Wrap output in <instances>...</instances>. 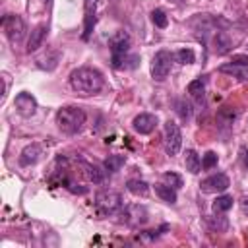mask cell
Returning <instances> with one entry per match:
<instances>
[{"mask_svg":"<svg viewBox=\"0 0 248 248\" xmlns=\"http://www.w3.org/2000/svg\"><path fill=\"white\" fill-rule=\"evenodd\" d=\"M70 85L79 95H95L103 89L105 79H103V74L99 70L83 66V68H78L70 74Z\"/></svg>","mask_w":248,"mask_h":248,"instance_id":"6da1fadb","label":"cell"},{"mask_svg":"<svg viewBox=\"0 0 248 248\" xmlns=\"http://www.w3.org/2000/svg\"><path fill=\"white\" fill-rule=\"evenodd\" d=\"M56 124H58V128L64 134L74 136V134H78L83 128V124H85V112H83V108L74 107V105L62 107L56 112Z\"/></svg>","mask_w":248,"mask_h":248,"instance_id":"7a4b0ae2","label":"cell"},{"mask_svg":"<svg viewBox=\"0 0 248 248\" xmlns=\"http://www.w3.org/2000/svg\"><path fill=\"white\" fill-rule=\"evenodd\" d=\"M122 207V196L112 190L97 192L95 196V209L99 215H112Z\"/></svg>","mask_w":248,"mask_h":248,"instance_id":"3957f363","label":"cell"},{"mask_svg":"<svg viewBox=\"0 0 248 248\" xmlns=\"http://www.w3.org/2000/svg\"><path fill=\"white\" fill-rule=\"evenodd\" d=\"M172 60H174V54H170L169 50H159V52H155V56L151 58V78H153L155 81L167 79V76L170 74Z\"/></svg>","mask_w":248,"mask_h":248,"instance_id":"277c9868","label":"cell"},{"mask_svg":"<svg viewBox=\"0 0 248 248\" xmlns=\"http://www.w3.org/2000/svg\"><path fill=\"white\" fill-rule=\"evenodd\" d=\"M2 29L8 37V41L16 46L17 43H21L23 35H25V23L19 16H14V14H8L2 17Z\"/></svg>","mask_w":248,"mask_h":248,"instance_id":"5b68a950","label":"cell"},{"mask_svg":"<svg viewBox=\"0 0 248 248\" xmlns=\"http://www.w3.org/2000/svg\"><path fill=\"white\" fill-rule=\"evenodd\" d=\"M182 147V134H180V128L174 120H167L165 122V151L169 157H174L178 155Z\"/></svg>","mask_w":248,"mask_h":248,"instance_id":"8992f818","label":"cell"},{"mask_svg":"<svg viewBox=\"0 0 248 248\" xmlns=\"http://www.w3.org/2000/svg\"><path fill=\"white\" fill-rule=\"evenodd\" d=\"M229 184L231 182H229V176L227 174L215 172V174H211V176H207V178H203L200 182V190L203 194H219V192H225L229 188Z\"/></svg>","mask_w":248,"mask_h":248,"instance_id":"52a82bcc","label":"cell"},{"mask_svg":"<svg viewBox=\"0 0 248 248\" xmlns=\"http://www.w3.org/2000/svg\"><path fill=\"white\" fill-rule=\"evenodd\" d=\"M14 107H16V110H17V114H21L23 118H29V116H33L35 110H37V101H35V97H33L31 93L23 91V93H19V95L16 97Z\"/></svg>","mask_w":248,"mask_h":248,"instance_id":"ba28073f","label":"cell"},{"mask_svg":"<svg viewBox=\"0 0 248 248\" xmlns=\"http://www.w3.org/2000/svg\"><path fill=\"white\" fill-rule=\"evenodd\" d=\"M97 4L99 0H85V16H83V41H87L97 23Z\"/></svg>","mask_w":248,"mask_h":248,"instance_id":"9c48e42d","label":"cell"},{"mask_svg":"<svg viewBox=\"0 0 248 248\" xmlns=\"http://www.w3.org/2000/svg\"><path fill=\"white\" fill-rule=\"evenodd\" d=\"M130 45H132V39H130V35L124 29L116 31L110 37V41H108V46H110V52L112 54H124V52H128L130 50Z\"/></svg>","mask_w":248,"mask_h":248,"instance_id":"30bf717a","label":"cell"},{"mask_svg":"<svg viewBox=\"0 0 248 248\" xmlns=\"http://www.w3.org/2000/svg\"><path fill=\"white\" fill-rule=\"evenodd\" d=\"M155 126H157V116L149 114V112H141L132 120V128L138 134H151L155 130Z\"/></svg>","mask_w":248,"mask_h":248,"instance_id":"8fae6325","label":"cell"},{"mask_svg":"<svg viewBox=\"0 0 248 248\" xmlns=\"http://www.w3.org/2000/svg\"><path fill=\"white\" fill-rule=\"evenodd\" d=\"M124 221L132 227L143 225L147 221V209L143 205H130L124 209Z\"/></svg>","mask_w":248,"mask_h":248,"instance_id":"7c38bea8","label":"cell"},{"mask_svg":"<svg viewBox=\"0 0 248 248\" xmlns=\"http://www.w3.org/2000/svg\"><path fill=\"white\" fill-rule=\"evenodd\" d=\"M46 31H48V25L46 23H39L37 27H33L29 39H27V52H35L39 46H43L45 43V37H46Z\"/></svg>","mask_w":248,"mask_h":248,"instance_id":"4fadbf2b","label":"cell"},{"mask_svg":"<svg viewBox=\"0 0 248 248\" xmlns=\"http://www.w3.org/2000/svg\"><path fill=\"white\" fill-rule=\"evenodd\" d=\"M110 62H112V68H116V70H134L140 64V56L138 54H130V52L112 54Z\"/></svg>","mask_w":248,"mask_h":248,"instance_id":"5bb4252c","label":"cell"},{"mask_svg":"<svg viewBox=\"0 0 248 248\" xmlns=\"http://www.w3.org/2000/svg\"><path fill=\"white\" fill-rule=\"evenodd\" d=\"M39 157H41V145L31 143L19 153V165L21 167H31V165H35L39 161Z\"/></svg>","mask_w":248,"mask_h":248,"instance_id":"9a60e30c","label":"cell"},{"mask_svg":"<svg viewBox=\"0 0 248 248\" xmlns=\"http://www.w3.org/2000/svg\"><path fill=\"white\" fill-rule=\"evenodd\" d=\"M231 46H232V41L225 31H217L213 35V50H215V54H227L231 50Z\"/></svg>","mask_w":248,"mask_h":248,"instance_id":"2e32d148","label":"cell"},{"mask_svg":"<svg viewBox=\"0 0 248 248\" xmlns=\"http://www.w3.org/2000/svg\"><path fill=\"white\" fill-rule=\"evenodd\" d=\"M79 167L83 169V172H85V176L89 178V182H93V184H101L103 180H105V172L97 167V165H89V163H79Z\"/></svg>","mask_w":248,"mask_h":248,"instance_id":"e0dca14e","label":"cell"},{"mask_svg":"<svg viewBox=\"0 0 248 248\" xmlns=\"http://www.w3.org/2000/svg\"><path fill=\"white\" fill-rule=\"evenodd\" d=\"M184 165H186V170L192 172V174H198L200 169H202V161L198 157V153L194 149H186L184 153Z\"/></svg>","mask_w":248,"mask_h":248,"instance_id":"ac0fdd59","label":"cell"},{"mask_svg":"<svg viewBox=\"0 0 248 248\" xmlns=\"http://www.w3.org/2000/svg\"><path fill=\"white\" fill-rule=\"evenodd\" d=\"M126 190L134 196H147L149 192V184L145 180H140V178H130L126 182Z\"/></svg>","mask_w":248,"mask_h":248,"instance_id":"d6986e66","label":"cell"},{"mask_svg":"<svg viewBox=\"0 0 248 248\" xmlns=\"http://www.w3.org/2000/svg\"><path fill=\"white\" fill-rule=\"evenodd\" d=\"M155 194H157L163 202H167V203H176V190L170 188V186L165 184V182L155 184Z\"/></svg>","mask_w":248,"mask_h":248,"instance_id":"ffe728a7","label":"cell"},{"mask_svg":"<svg viewBox=\"0 0 248 248\" xmlns=\"http://www.w3.org/2000/svg\"><path fill=\"white\" fill-rule=\"evenodd\" d=\"M188 93H190L198 103H202V101H203V93H205V76H203V78H198V79H194V81H190Z\"/></svg>","mask_w":248,"mask_h":248,"instance_id":"44dd1931","label":"cell"},{"mask_svg":"<svg viewBox=\"0 0 248 248\" xmlns=\"http://www.w3.org/2000/svg\"><path fill=\"white\" fill-rule=\"evenodd\" d=\"M231 207H232V196H217L215 202H213V205H211L213 213H225Z\"/></svg>","mask_w":248,"mask_h":248,"instance_id":"7402d4cb","label":"cell"},{"mask_svg":"<svg viewBox=\"0 0 248 248\" xmlns=\"http://www.w3.org/2000/svg\"><path fill=\"white\" fill-rule=\"evenodd\" d=\"M126 163V157L124 155H108L105 159V170L107 172H116L120 170V167Z\"/></svg>","mask_w":248,"mask_h":248,"instance_id":"603a6c76","label":"cell"},{"mask_svg":"<svg viewBox=\"0 0 248 248\" xmlns=\"http://www.w3.org/2000/svg\"><path fill=\"white\" fill-rule=\"evenodd\" d=\"M174 110H176V114L182 118V120H190L192 118V105L186 101V99H178V101H174Z\"/></svg>","mask_w":248,"mask_h":248,"instance_id":"cb8c5ba5","label":"cell"},{"mask_svg":"<svg viewBox=\"0 0 248 248\" xmlns=\"http://www.w3.org/2000/svg\"><path fill=\"white\" fill-rule=\"evenodd\" d=\"M174 60H176L178 64H192V62L196 60V54H194L192 48H180V50H176Z\"/></svg>","mask_w":248,"mask_h":248,"instance_id":"d4e9b609","label":"cell"},{"mask_svg":"<svg viewBox=\"0 0 248 248\" xmlns=\"http://www.w3.org/2000/svg\"><path fill=\"white\" fill-rule=\"evenodd\" d=\"M151 21L155 23V27H161V29H165L167 25H169V17H167V14L163 12V10H153L151 12Z\"/></svg>","mask_w":248,"mask_h":248,"instance_id":"484cf974","label":"cell"},{"mask_svg":"<svg viewBox=\"0 0 248 248\" xmlns=\"http://www.w3.org/2000/svg\"><path fill=\"white\" fill-rule=\"evenodd\" d=\"M219 72H223V74H232V76L238 78V79H246L244 70H238L236 64H223V66L219 68Z\"/></svg>","mask_w":248,"mask_h":248,"instance_id":"4316f807","label":"cell"},{"mask_svg":"<svg viewBox=\"0 0 248 248\" xmlns=\"http://www.w3.org/2000/svg\"><path fill=\"white\" fill-rule=\"evenodd\" d=\"M234 116H236V110H232L231 107H223L219 110V114H217V118H219L221 124H231L234 120Z\"/></svg>","mask_w":248,"mask_h":248,"instance_id":"83f0119b","label":"cell"},{"mask_svg":"<svg viewBox=\"0 0 248 248\" xmlns=\"http://www.w3.org/2000/svg\"><path fill=\"white\" fill-rule=\"evenodd\" d=\"M217 161H219L217 153H215V151H207V153L203 155V159H202V169L211 170L213 167H217Z\"/></svg>","mask_w":248,"mask_h":248,"instance_id":"f1b7e54d","label":"cell"},{"mask_svg":"<svg viewBox=\"0 0 248 248\" xmlns=\"http://www.w3.org/2000/svg\"><path fill=\"white\" fill-rule=\"evenodd\" d=\"M163 182L169 184V186L174 188V190H178V188L182 186V178H180L176 172H165V174H163Z\"/></svg>","mask_w":248,"mask_h":248,"instance_id":"f546056e","label":"cell"},{"mask_svg":"<svg viewBox=\"0 0 248 248\" xmlns=\"http://www.w3.org/2000/svg\"><path fill=\"white\" fill-rule=\"evenodd\" d=\"M209 225H211V229L217 231V232H223V231H227V227H229V223H227L225 217H217V219L209 221Z\"/></svg>","mask_w":248,"mask_h":248,"instance_id":"4dcf8cb0","label":"cell"},{"mask_svg":"<svg viewBox=\"0 0 248 248\" xmlns=\"http://www.w3.org/2000/svg\"><path fill=\"white\" fill-rule=\"evenodd\" d=\"M231 64H236V66L248 68V54H234V56L231 58Z\"/></svg>","mask_w":248,"mask_h":248,"instance_id":"1f68e13d","label":"cell"},{"mask_svg":"<svg viewBox=\"0 0 248 248\" xmlns=\"http://www.w3.org/2000/svg\"><path fill=\"white\" fill-rule=\"evenodd\" d=\"M66 188H68L72 194H85V192H87V188H85V186H79V184H76L74 180H68Z\"/></svg>","mask_w":248,"mask_h":248,"instance_id":"d6a6232c","label":"cell"},{"mask_svg":"<svg viewBox=\"0 0 248 248\" xmlns=\"http://www.w3.org/2000/svg\"><path fill=\"white\" fill-rule=\"evenodd\" d=\"M240 153H242V163L248 169V149H240Z\"/></svg>","mask_w":248,"mask_h":248,"instance_id":"836d02e7","label":"cell"},{"mask_svg":"<svg viewBox=\"0 0 248 248\" xmlns=\"http://www.w3.org/2000/svg\"><path fill=\"white\" fill-rule=\"evenodd\" d=\"M240 207H242V211L248 215V198H242V200H240Z\"/></svg>","mask_w":248,"mask_h":248,"instance_id":"e575fe53","label":"cell"}]
</instances>
